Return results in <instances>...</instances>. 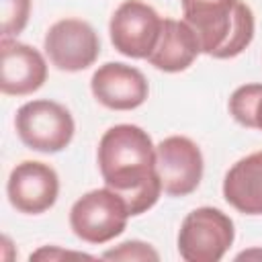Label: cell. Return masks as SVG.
Returning <instances> with one entry per match:
<instances>
[{"mask_svg": "<svg viewBox=\"0 0 262 262\" xmlns=\"http://www.w3.org/2000/svg\"><path fill=\"white\" fill-rule=\"evenodd\" d=\"M225 201L246 215H262V151L237 160L223 180Z\"/></svg>", "mask_w": 262, "mask_h": 262, "instance_id": "cell-13", "label": "cell"}, {"mask_svg": "<svg viewBox=\"0 0 262 262\" xmlns=\"http://www.w3.org/2000/svg\"><path fill=\"white\" fill-rule=\"evenodd\" d=\"M231 117L248 127L262 131V84H244L229 96Z\"/></svg>", "mask_w": 262, "mask_h": 262, "instance_id": "cell-14", "label": "cell"}, {"mask_svg": "<svg viewBox=\"0 0 262 262\" xmlns=\"http://www.w3.org/2000/svg\"><path fill=\"white\" fill-rule=\"evenodd\" d=\"M98 168L108 188L119 192L133 215L151 209L162 194L156 145L137 125H115L98 141Z\"/></svg>", "mask_w": 262, "mask_h": 262, "instance_id": "cell-1", "label": "cell"}, {"mask_svg": "<svg viewBox=\"0 0 262 262\" xmlns=\"http://www.w3.org/2000/svg\"><path fill=\"white\" fill-rule=\"evenodd\" d=\"M131 217L127 203L113 188H94L70 209V227L86 244H106L121 235Z\"/></svg>", "mask_w": 262, "mask_h": 262, "instance_id": "cell-3", "label": "cell"}, {"mask_svg": "<svg viewBox=\"0 0 262 262\" xmlns=\"http://www.w3.org/2000/svg\"><path fill=\"white\" fill-rule=\"evenodd\" d=\"M235 237L233 221L221 209L190 211L178 231V252L186 262H219Z\"/></svg>", "mask_w": 262, "mask_h": 262, "instance_id": "cell-5", "label": "cell"}, {"mask_svg": "<svg viewBox=\"0 0 262 262\" xmlns=\"http://www.w3.org/2000/svg\"><path fill=\"white\" fill-rule=\"evenodd\" d=\"M199 53L203 51H201V43L192 27L186 20L164 18L160 39L154 51L149 53L147 61L162 72L176 74L192 66Z\"/></svg>", "mask_w": 262, "mask_h": 262, "instance_id": "cell-12", "label": "cell"}, {"mask_svg": "<svg viewBox=\"0 0 262 262\" xmlns=\"http://www.w3.org/2000/svg\"><path fill=\"white\" fill-rule=\"evenodd\" d=\"M156 170L166 194L186 196L201 184L205 170L203 154L199 145L184 135L166 137L156 145Z\"/></svg>", "mask_w": 262, "mask_h": 262, "instance_id": "cell-8", "label": "cell"}, {"mask_svg": "<svg viewBox=\"0 0 262 262\" xmlns=\"http://www.w3.org/2000/svg\"><path fill=\"white\" fill-rule=\"evenodd\" d=\"M182 16L215 59L239 55L254 39V12L242 0H182Z\"/></svg>", "mask_w": 262, "mask_h": 262, "instance_id": "cell-2", "label": "cell"}, {"mask_svg": "<svg viewBox=\"0 0 262 262\" xmlns=\"http://www.w3.org/2000/svg\"><path fill=\"white\" fill-rule=\"evenodd\" d=\"M164 18L141 0H125L111 16L108 33L115 49L133 59H147L154 51Z\"/></svg>", "mask_w": 262, "mask_h": 262, "instance_id": "cell-6", "label": "cell"}, {"mask_svg": "<svg viewBox=\"0 0 262 262\" xmlns=\"http://www.w3.org/2000/svg\"><path fill=\"white\" fill-rule=\"evenodd\" d=\"M6 192L16 211L39 215L55 205L59 194V178L49 164L25 160L12 168Z\"/></svg>", "mask_w": 262, "mask_h": 262, "instance_id": "cell-9", "label": "cell"}, {"mask_svg": "<svg viewBox=\"0 0 262 262\" xmlns=\"http://www.w3.org/2000/svg\"><path fill=\"white\" fill-rule=\"evenodd\" d=\"M49 61L61 72H82L100 53V39L90 23L82 18H61L49 27L43 41Z\"/></svg>", "mask_w": 262, "mask_h": 262, "instance_id": "cell-7", "label": "cell"}, {"mask_svg": "<svg viewBox=\"0 0 262 262\" xmlns=\"http://www.w3.org/2000/svg\"><path fill=\"white\" fill-rule=\"evenodd\" d=\"M57 258H90L88 254H82V252H68V250H61V248H55V246H45L37 252L31 254V260H57Z\"/></svg>", "mask_w": 262, "mask_h": 262, "instance_id": "cell-17", "label": "cell"}, {"mask_svg": "<svg viewBox=\"0 0 262 262\" xmlns=\"http://www.w3.org/2000/svg\"><path fill=\"white\" fill-rule=\"evenodd\" d=\"M104 260H125V262H135V260H160V254L145 242L139 239H131V242H123L113 250H106L102 254Z\"/></svg>", "mask_w": 262, "mask_h": 262, "instance_id": "cell-16", "label": "cell"}, {"mask_svg": "<svg viewBox=\"0 0 262 262\" xmlns=\"http://www.w3.org/2000/svg\"><path fill=\"white\" fill-rule=\"evenodd\" d=\"M31 0H0V29L2 37L12 39L23 33L29 23Z\"/></svg>", "mask_w": 262, "mask_h": 262, "instance_id": "cell-15", "label": "cell"}, {"mask_svg": "<svg viewBox=\"0 0 262 262\" xmlns=\"http://www.w3.org/2000/svg\"><path fill=\"white\" fill-rule=\"evenodd\" d=\"M94 98L111 111H133L147 100L149 86L145 76L127 63L108 61L100 66L90 80Z\"/></svg>", "mask_w": 262, "mask_h": 262, "instance_id": "cell-10", "label": "cell"}, {"mask_svg": "<svg viewBox=\"0 0 262 262\" xmlns=\"http://www.w3.org/2000/svg\"><path fill=\"white\" fill-rule=\"evenodd\" d=\"M14 127L20 141L35 151L57 154L74 139L76 123L72 113L47 98L25 102L14 117Z\"/></svg>", "mask_w": 262, "mask_h": 262, "instance_id": "cell-4", "label": "cell"}, {"mask_svg": "<svg viewBox=\"0 0 262 262\" xmlns=\"http://www.w3.org/2000/svg\"><path fill=\"white\" fill-rule=\"evenodd\" d=\"M0 59V90L4 94L27 96L37 92L47 80V63L43 55L27 43L2 37Z\"/></svg>", "mask_w": 262, "mask_h": 262, "instance_id": "cell-11", "label": "cell"}]
</instances>
